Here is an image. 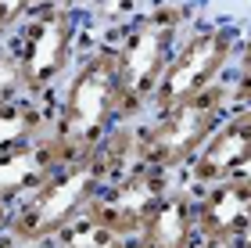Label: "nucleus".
<instances>
[{
	"instance_id": "f257e3e1",
	"label": "nucleus",
	"mask_w": 251,
	"mask_h": 248,
	"mask_svg": "<svg viewBox=\"0 0 251 248\" xmlns=\"http://www.w3.org/2000/svg\"><path fill=\"white\" fill-rule=\"evenodd\" d=\"M119 105V65L111 43H104L75 61V69L61 83V94L54 97L47 137L58 148L61 162H79L94 155L122 122Z\"/></svg>"
},
{
	"instance_id": "f03ea898",
	"label": "nucleus",
	"mask_w": 251,
	"mask_h": 248,
	"mask_svg": "<svg viewBox=\"0 0 251 248\" xmlns=\"http://www.w3.org/2000/svg\"><path fill=\"white\" fill-rule=\"evenodd\" d=\"M187 22V11L179 4H162L144 15H136L119 32V43H111L119 65V115L122 122L140 119L154 101V90L162 83L169 58L179 47V29Z\"/></svg>"
},
{
	"instance_id": "9b49d317",
	"label": "nucleus",
	"mask_w": 251,
	"mask_h": 248,
	"mask_svg": "<svg viewBox=\"0 0 251 248\" xmlns=\"http://www.w3.org/2000/svg\"><path fill=\"white\" fill-rule=\"evenodd\" d=\"M54 101L40 97H11L0 105V155H11L25 144L47 137Z\"/></svg>"
},
{
	"instance_id": "39448f33",
	"label": "nucleus",
	"mask_w": 251,
	"mask_h": 248,
	"mask_svg": "<svg viewBox=\"0 0 251 248\" xmlns=\"http://www.w3.org/2000/svg\"><path fill=\"white\" fill-rule=\"evenodd\" d=\"M233 51H237V29H230V26H208V29L190 32L187 40H179L176 54L169 58L165 72H162V83L154 90L151 108L154 111L173 108L179 101L223 83V72L233 61Z\"/></svg>"
},
{
	"instance_id": "aec40b11",
	"label": "nucleus",
	"mask_w": 251,
	"mask_h": 248,
	"mask_svg": "<svg viewBox=\"0 0 251 248\" xmlns=\"http://www.w3.org/2000/svg\"><path fill=\"white\" fill-rule=\"evenodd\" d=\"M237 248H251V234H248V238H241V241H237Z\"/></svg>"
},
{
	"instance_id": "4468645a",
	"label": "nucleus",
	"mask_w": 251,
	"mask_h": 248,
	"mask_svg": "<svg viewBox=\"0 0 251 248\" xmlns=\"http://www.w3.org/2000/svg\"><path fill=\"white\" fill-rule=\"evenodd\" d=\"M32 7H36V0H0V32L11 36L32 15Z\"/></svg>"
},
{
	"instance_id": "a211bd4d",
	"label": "nucleus",
	"mask_w": 251,
	"mask_h": 248,
	"mask_svg": "<svg viewBox=\"0 0 251 248\" xmlns=\"http://www.w3.org/2000/svg\"><path fill=\"white\" fill-rule=\"evenodd\" d=\"M194 248H237V245H223V241H198Z\"/></svg>"
},
{
	"instance_id": "20e7f679",
	"label": "nucleus",
	"mask_w": 251,
	"mask_h": 248,
	"mask_svg": "<svg viewBox=\"0 0 251 248\" xmlns=\"http://www.w3.org/2000/svg\"><path fill=\"white\" fill-rule=\"evenodd\" d=\"M230 111V83H215L173 108L154 111V119L144 130V165L162 169V173H179Z\"/></svg>"
},
{
	"instance_id": "dca6fc26",
	"label": "nucleus",
	"mask_w": 251,
	"mask_h": 248,
	"mask_svg": "<svg viewBox=\"0 0 251 248\" xmlns=\"http://www.w3.org/2000/svg\"><path fill=\"white\" fill-rule=\"evenodd\" d=\"M11 212H15L11 205H0V238H4V234L11 230Z\"/></svg>"
},
{
	"instance_id": "4be33fe9",
	"label": "nucleus",
	"mask_w": 251,
	"mask_h": 248,
	"mask_svg": "<svg viewBox=\"0 0 251 248\" xmlns=\"http://www.w3.org/2000/svg\"><path fill=\"white\" fill-rule=\"evenodd\" d=\"M32 248H54V245H32Z\"/></svg>"
},
{
	"instance_id": "f8f14e48",
	"label": "nucleus",
	"mask_w": 251,
	"mask_h": 248,
	"mask_svg": "<svg viewBox=\"0 0 251 248\" xmlns=\"http://www.w3.org/2000/svg\"><path fill=\"white\" fill-rule=\"evenodd\" d=\"M47 245H54V248H133L129 238H122V234L100 227V223L90 220V216L72 220L65 230L54 234V241H47Z\"/></svg>"
},
{
	"instance_id": "2eb2a0df",
	"label": "nucleus",
	"mask_w": 251,
	"mask_h": 248,
	"mask_svg": "<svg viewBox=\"0 0 251 248\" xmlns=\"http://www.w3.org/2000/svg\"><path fill=\"white\" fill-rule=\"evenodd\" d=\"M11 97H25L18 90V80H15V69H11V58H7V47L0 51V105Z\"/></svg>"
},
{
	"instance_id": "1a4fd4ad",
	"label": "nucleus",
	"mask_w": 251,
	"mask_h": 248,
	"mask_svg": "<svg viewBox=\"0 0 251 248\" xmlns=\"http://www.w3.org/2000/svg\"><path fill=\"white\" fill-rule=\"evenodd\" d=\"M198 238V212H194V191L176 184L154 205L140 234L133 238V248H194Z\"/></svg>"
},
{
	"instance_id": "423d86ee",
	"label": "nucleus",
	"mask_w": 251,
	"mask_h": 248,
	"mask_svg": "<svg viewBox=\"0 0 251 248\" xmlns=\"http://www.w3.org/2000/svg\"><path fill=\"white\" fill-rule=\"evenodd\" d=\"M173 187H176V173H162V169L140 165V169H133V173L111 180L94 198V205L86 209V216L97 220L100 227H108V230H115V234L133 241L136 234H140V227L147 223V216L154 212V205Z\"/></svg>"
},
{
	"instance_id": "412c9836",
	"label": "nucleus",
	"mask_w": 251,
	"mask_h": 248,
	"mask_svg": "<svg viewBox=\"0 0 251 248\" xmlns=\"http://www.w3.org/2000/svg\"><path fill=\"white\" fill-rule=\"evenodd\" d=\"M7 47V32H0V51H4Z\"/></svg>"
},
{
	"instance_id": "7ed1b4c3",
	"label": "nucleus",
	"mask_w": 251,
	"mask_h": 248,
	"mask_svg": "<svg viewBox=\"0 0 251 248\" xmlns=\"http://www.w3.org/2000/svg\"><path fill=\"white\" fill-rule=\"evenodd\" d=\"M79 15L75 7H32V15L7 36V58L25 97L54 101L75 69Z\"/></svg>"
},
{
	"instance_id": "9d476101",
	"label": "nucleus",
	"mask_w": 251,
	"mask_h": 248,
	"mask_svg": "<svg viewBox=\"0 0 251 248\" xmlns=\"http://www.w3.org/2000/svg\"><path fill=\"white\" fill-rule=\"evenodd\" d=\"M58 165H61V155L50 144V137H40V140L25 144V148L11 151V155H0V205L15 209Z\"/></svg>"
},
{
	"instance_id": "f3484780",
	"label": "nucleus",
	"mask_w": 251,
	"mask_h": 248,
	"mask_svg": "<svg viewBox=\"0 0 251 248\" xmlns=\"http://www.w3.org/2000/svg\"><path fill=\"white\" fill-rule=\"evenodd\" d=\"M79 0H36V7H75Z\"/></svg>"
},
{
	"instance_id": "6ab92c4d",
	"label": "nucleus",
	"mask_w": 251,
	"mask_h": 248,
	"mask_svg": "<svg viewBox=\"0 0 251 248\" xmlns=\"http://www.w3.org/2000/svg\"><path fill=\"white\" fill-rule=\"evenodd\" d=\"M0 248H18V245H15V238H11V234H4V238H0Z\"/></svg>"
},
{
	"instance_id": "6e6552de",
	"label": "nucleus",
	"mask_w": 251,
	"mask_h": 248,
	"mask_svg": "<svg viewBox=\"0 0 251 248\" xmlns=\"http://www.w3.org/2000/svg\"><path fill=\"white\" fill-rule=\"evenodd\" d=\"M194 212H198V238L237 245L251 234V173L194 191Z\"/></svg>"
},
{
	"instance_id": "ddd939ff",
	"label": "nucleus",
	"mask_w": 251,
	"mask_h": 248,
	"mask_svg": "<svg viewBox=\"0 0 251 248\" xmlns=\"http://www.w3.org/2000/svg\"><path fill=\"white\" fill-rule=\"evenodd\" d=\"M233 94V108H251V36L244 40L241 61H237V80L230 83Z\"/></svg>"
},
{
	"instance_id": "0eeeda50",
	"label": "nucleus",
	"mask_w": 251,
	"mask_h": 248,
	"mask_svg": "<svg viewBox=\"0 0 251 248\" xmlns=\"http://www.w3.org/2000/svg\"><path fill=\"white\" fill-rule=\"evenodd\" d=\"M179 173L187 191H204L251 173V108H233Z\"/></svg>"
}]
</instances>
